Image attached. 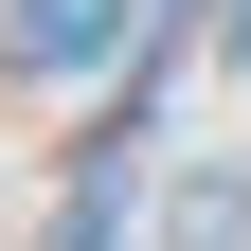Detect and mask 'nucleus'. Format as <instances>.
Instances as JSON below:
<instances>
[{
    "label": "nucleus",
    "mask_w": 251,
    "mask_h": 251,
    "mask_svg": "<svg viewBox=\"0 0 251 251\" xmlns=\"http://www.w3.org/2000/svg\"><path fill=\"white\" fill-rule=\"evenodd\" d=\"M162 251H251V162H179L162 179Z\"/></svg>",
    "instance_id": "1"
},
{
    "label": "nucleus",
    "mask_w": 251,
    "mask_h": 251,
    "mask_svg": "<svg viewBox=\"0 0 251 251\" xmlns=\"http://www.w3.org/2000/svg\"><path fill=\"white\" fill-rule=\"evenodd\" d=\"M0 54L18 72H90L108 54V0H0Z\"/></svg>",
    "instance_id": "2"
}]
</instances>
